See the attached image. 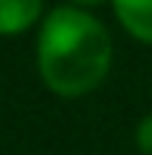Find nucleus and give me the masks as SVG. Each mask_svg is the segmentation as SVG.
Segmentation results:
<instances>
[{
  "mask_svg": "<svg viewBox=\"0 0 152 155\" xmlns=\"http://www.w3.org/2000/svg\"><path fill=\"white\" fill-rule=\"evenodd\" d=\"M111 67V38L105 25L73 6H57L41 25L38 70L57 95H86Z\"/></svg>",
  "mask_w": 152,
  "mask_h": 155,
  "instance_id": "1",
  "label": "nucleus"
},
{
  "mask_svg": "<svg viewBox=\"0 0 152 155\" xmlns=\"http://www.w3.org/2000/svg\"><path fill=\"white\" fill-rule=\"evenodd\" d=\"M114 13L133 38L152 45V0H114Z\"/></svg>",
  "mask_w": 152,
  "mask_h": 155,
  "instance_id": "2",
  "label": "nucleus"
},
{
  "mask_svg": "<svg viewBox=\"0 0 152 155\" xmlns=\"http://www.w3.org/2000/svg\"><path fill=\"white\" fill-rule=\"evenodd\" d=\"M41 13V0H0V35L29 29Z\"/></svg>",
  "mask_w": 152,
  "mask_h": 155,
  "instance_id": "3",
  "label": "nucleus"
},
{
  "mask_svg": "<svg viewBox=\"0 0 152 155\" xmlns=\"http://www.w3.org/2000/svg\"><path fill=\"white\" fill-rule=\"evenodd\" d=\"M136 139H140V149L152 155V117H146V120L140 124V130H136Z\"/></svg>",
  "mask_w": 152,
  "mask_h": 155,
  "instance_id": "4",
  "label": "nucleus"
},
{
  "mask_svg": "<svg viewBox=\"0 0 152 155\" xmlns=\"http://www.w3.org/2000/svg\"><path fill=\"white\" fill-rule=\"evenodd\" d=\"M73 3H98V0H73Z\"/></svg>",
  "mask_w": 152,
  "mask_h": 155,
  "instance_id": "5",
  "label": "nucleus"
}]
</instances>
